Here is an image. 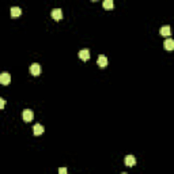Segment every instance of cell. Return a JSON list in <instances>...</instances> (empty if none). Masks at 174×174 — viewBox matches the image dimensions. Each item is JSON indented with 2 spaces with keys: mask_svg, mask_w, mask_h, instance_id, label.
<instances>
[{
  "mask_svg": "<svg viewBox=\"0 0 174 174\" xmlns=\"http://www.w3.org/2000/svg\"><path fill=\"white\" fill-rule=\"evenodd\" d=\"M30 74H31L33 76H38V75L41 74V65H40L38 63H33V64L30 65Z\"/></svg>",
  "mask_w": 174,
  "mask_h": 174,
  "instance_id": "cell-1",
  "label": "cell"
},
{
  "mask_svg": "<svg viewBox=\"0 0 174 174\" xmlns=\"http://www.w3.org/2000/svg\"><path fill=\"white\" fill-rule=\"evenodd\" d=\"M22 118H23L25 122H30V121H33V118H34V113H33V110H30V109L23 110V113H22Z\"/></svg>",
  "mask_w": 174,
  "mask_h": 174,
  "instance_id": "cell-2",
  "label": "cell"
},
{
  "mask_svg": "<svg viewBox=\"0 0 174 174\" xmlns=\"http://www.w3.org/2000/svg\"><path fill=\"white\" fill-rule=\"evenodd\" d=\"M50 16L55 19V21H60L63 18V11L60 8H53L52 12H50Z\"/></svg>",
  "mask_w": 174,
  "mask_h": 174,
  "instance_id": "cell-3",
  "label": "cell"
},
{
  "mask_svg": "<svg viewBox=\"0 0 174 174\" xmlns=\"http://www.w3.org/2000/svg\"><path fill=\"white\" fill-rule=\"evenodd\" d=\"M11 82V76H10V74L8 72H3V74L0 75V83L1 84H8V83Z\"/></svg>",
  "mask_w": 174,
  "mask_h": 174,
  "instance_id": "cell-4",
  "label": "cell"
},
{
  "mask_svg": "<svg viewBox=\"0 0 174 174\" xmlns=\"http://www.w3.org/2000/svg\"><path fill=\"white\" fill-rule=\"evenodd\" d=\"M125 165H127L128 167L135 166L136 165V158L133 155H127V156H125Z\"/></svg>",
  "mask_w": 174,
  "mask_h": 174,
  "instance_id": "cell-5",
  "label": "cell"
},
{
  "mask_svg": "<svg viewBox=\"0 0 174 174\" xmlns=\"http://www.w3.org/2000/svg\"><path fill=\"white\" fill-rule=\"evenodd\" d=\"M79 57H80V60H83V61H87V60L90 59V50L89 49H82L79 52Z\"/></svg>",
  "mask_w": 174,
  "mask_h": 174,
  "instance_id": "cell-6",
  "label": "cell"
},
{
  "mask_svg": "<svg viewBox=\"0 0 174 174\" xmlns=\"http://www.w3.org/2000/svg\"><path fill=\"white\" fill-rule=\"evenodd\" d=\"M10 14H11L12 18H18V16H21V15H22V10L19 8V7H11Z\"/></svg>",
  "mask_w": 174,
  "mask_h": 174,
  "instance_id": "cell-7",
  "label": "cell"
},
{
  "mask_svg": "<svg viewBox=\"0 0 174 174\" xmlns=\"http://www.w3.org/2000/svg\"><path fill=\"white\" fill-rule=\"evenodd\" d=\"M44 127H42L41 124H36L34 125V127H33V133H34V135L36 136H40V135H42V133H44Z\"/></svg>",
  "mask_w": 174,
  "mask_h": 174,
  "instance_id": "cell-8",
  "label": "cell"
},
{
  "mask_svg": "<svg viewBox=\"0 0 174 174\" xmlns=\"http://www.w3.org/2000/svg\"><path fill=\"white\" fill-rule=\"evenodd\" d=\"M97 64L99 65L101 68H105L108 65V59H106V56H103V55H101L99 57H98V60H97Z\"/></svg>",
  "mask_w": 174,
  "mask_h": 174,
  "instance_id": "cell-9",
  "label": "cell"
},
{
  "mask_svg": "<svg viewBox=\"0 0 174 174\" xmlns=\"http://www.w3.org/2000/svg\"><path fill=\"white\" fill-rule=\"evenodd\" d=\"M170 31H171L170 26H162V27H161V30H159L161 36H163V37H169V36H170Z\"/></svg>",
  "mask_w": 174,
  "mask_h": 174,
  "instance_id": "cell-10",
  "label": "cell"
},
{
  "mask_svg": "<svg viewBox=\"0 0 174 174\" xmlns=\"http://www.w3.org/2000/svg\"><path fill=\"white\" fill-rule=\"evenodd\" d=\"M165 49L166 50H173L174 49V40L173 38H167L165 41Z\"/></svg>",
  "mask_w": 174,
  "mask_h": 174,
  "instance_id": "cell-11",
  "label": "cell"
},
{
  "mask_svg": "<svg viewBox=\"0 0 174 174\" xmlns=\"http://www.w3.org/2000/svg\"><path fill=\"white\" fill-rule=\"evenodd\" d=\"M103 8L105 10H112L114 7V3H113V0H103Z\"/></svg>",
  "mask_w": 174,
  "mask_h": 174,
  "instance_id": "cell-12",
  "label": "cell"
},
{
  "mask_svg": "<svg viewBox=\"0 0 174 174\" xmlns=\"http://www.w3.org/2000/svg\"><path fill=\"white\" fill-rule=\"evenodd\" d=\"M59 173L60 174H67V169H65V167H60L59 169Z\"/></svg>",
  "mask_w": 174,
  "mask_h": 174,
  "instance_id": "cell-13",
  "label": "cell"
},
{
  "mask_svg": "<svg viewBox=\"0 0 174 174\" xmlns=\"http://www.w3.org/2000/svg\"><path fill=\"white\" fill-rule=\"evenodd\" d=\"M4 103H6V101H4L3 98H0V109H3L4 108Z\"/></svg>",
  "mask_w": 174,
  "mask_h": 174,
  "instance_id": "cell-14",
  "label": "cell"
},
{
  "mask_svg": "<svg viewBox=\"0 0 174 174\" xmlns=\"http://www.w3.org/2000/svg\"><path fill=\"white\" fill-rule=\"evenodd\" d=\"M93 1H98V0H93Z\"/></svg>",
  "mask_w": 174,
  "mask_h": 174,
  "instance_id": "cell-15",
  "label": "cell"
}]
</instances>
